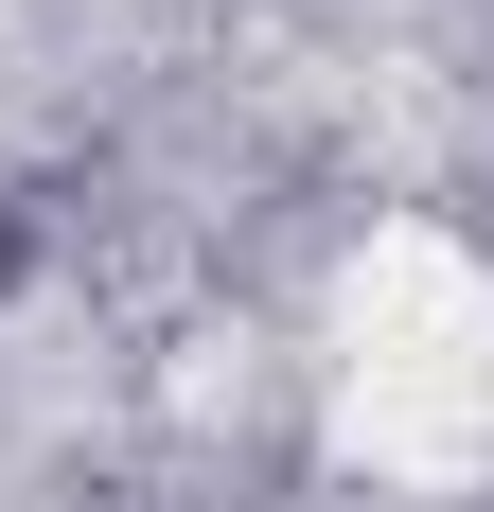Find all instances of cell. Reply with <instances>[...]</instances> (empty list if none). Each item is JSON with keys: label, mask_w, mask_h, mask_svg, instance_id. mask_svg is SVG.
Segmentation results:
<instances>
[{"label": "cell", "mask_w": 494, "mask_h": 512, "mask_svg": "<svg viewBox=\"0 0 494 512\" xmlns=\"http://www.w3.org/2000/svg\"><path fill=\"white\" fill-rule=\"evenodd\" d=\"M0 265H18V248H0Z\"/></svg>", "instance_id": "obj_1"}]
</instances>
